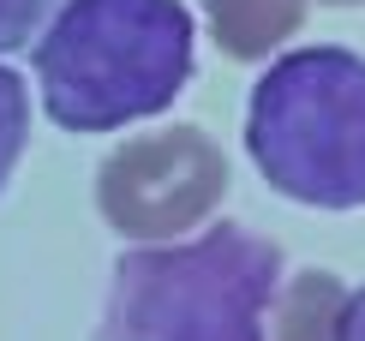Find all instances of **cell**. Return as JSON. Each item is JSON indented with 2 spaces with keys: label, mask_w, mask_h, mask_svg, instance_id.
<instances>
[{
  "label": "cell",
  "mask_w": 365,
  "mask_h": 341,
  "mask_svg": "<svg viewBox=\"0 0 365 341\" xmlns=\"http://www.w3.org/2000/svg\"><path fill=\"white\" fill-rule=\"evenodd\" d=\"M227 198V156L197 126L126 138L96 174V210L120 240H180Z\"/></svg>",
  "instance_id": "277c9868"
},
{
  "label": "cell",
  "mask_w": 365,
  "mask_h": 341,
  "mask_svg": "<svg viewBox=\"0 0 365 341\" xmlns=\"http://www.w3.org/2000/svg\"><path fill=\"white\" fill-rule=\"evenodd\" d=\"M329 6H359V0H329Z\"/></svg>",
  "instance_id": "30bf717a"
},
{
  "label": "cell",
  "mask_w": 365,
  "mask_h": 341,
  "mask_svg": "<svg viewBox=\"0 0 365 341\" xmlns=\"http://www.w3.org/2000/svg\"><path fill=\"white\" fill-rule=\"evenodd\" d=\"M227 60H264L306 24V0H204Z\"/></svg>",
  "instance_id": "5b68a950"
},
{
  "label": "cell",
  "mask_w": 365,
  "mask_h": 341,
  "mask_svg": "<svg viewBox=\"0 0 365 341\" xmlns=\"http://www.w3.org/2000/svg\"><path fill=\"white\" fill-rule=\"evenodd\" d=\"M276 282L282 252L234 222L138 245L114 263L102 341H269Z\"/></svg>",
  "instance_id": "7a4b0ae2"
},
{
  "label": "cell",
  "mask_w": 365,
  "mask_h": 341,
  "mask_svg": "<svg viewBox=\"0 0 365 341\" xmlns=\"http://www.w3.org/2000/svg\"><path fill=\"white\" fill-rule=\"evenodd\" d=\"M329 341H365V287L341 293V305H336V323H329Z\"/></svg>",
  "instance_id": "9c48e42d"
},
{
  "label": "cell",
  "mask_w": 365,
  "mask_h": 341,
  "mask_svg": "<svg viewBox=\"0 0 365 341\" xmlns=\"http://www.w3.org/2000/svg\"><path fill=\"white\" fill-rule=\"evenodd\" d=\"M24 138H30V96H24V78H19L12 66H0V185H6L12 168H19Z\"/></svg>",
  "instance_id": "52a82bcc"
},
{
  "label": "cell",
  "mask_w": 365,
  "mask_h": 341,
  "mask_svg": "<svg viewBox=\"0 0 365 341\" xmlns=\"http://www.w3.org/2000/svg\"><path fill=\"white\" fill-rule=\"evenodd\" d=\"M341 282L329 270H306L294 275L282 293V317H276V341H329V323H336L341 305Z\"/></svg>",
  "instance_id": "8992f818"
},
{
  "label": "cell",
  "mask_w": 365,
  "mask_h": 341,
  "mask_svg": "<svg viewBox=\"0 0 365 341\" xmlns=\"http://www.w3.org/2000/svg\"><path fill=\"white\" fill-rule=\"evenodd\" d=\"M246 150L282 198L312 210L365 204V60L354 49H294L257 78Z\"/></svg>",
  "instance_id": "3957f363"
},
{
  "label": "cell",
  "mask_w": 365,
  "mask_h": 341,
  "mask_svg": "<svg viewBox=\"0 0 365 341\" xmlns=\"http://www.w3.org/2000/svg\"><path fill=\"white\" fill-rule=\"evenodd\" d=\"M36 78L66 132L150 120L192 78V12L180 0H60L36 42Z\"/></svg>",
  "instance_id": "6da1fadb"
},
{
  "label": "cell",
  "mask_w": 365,
  "mask_h": 341,
  "mask_svg": "<svg viewBox=\"0 0 365 341\" xmlns=\"http://www.w3.org/2000/svg\"><path fill=\"white\" fill-rule=\"evenodd\" d=\"M54 6H60V0H0V54L24 49V42L48 24Z\"/></svg>",
  "instance_id": "ba28073f"
}]
</instances>
